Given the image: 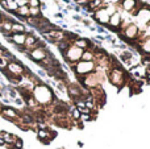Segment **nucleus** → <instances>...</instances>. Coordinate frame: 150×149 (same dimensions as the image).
Returning a JSON list of instances; mask_svg holds the SVG:
<instances>
[{
    "label": "nucleus",
    "mask_w": 150,
    "mask_h": 149,
    "mask_svg": "<svg viewBox=\"0 0 150 149\" xmlns=\"http://www.w3.org/2000/svg\"><path fill=\"white\" fill-rule=\"evenodd\" d=\"M34 99L37 103H46L52 98V91L46 86H37L34 89Z\"/></svg>",
    "instance_id": "nucleus-1"
},
{
    "label": "nucleus",
    "mask_w": 150,
    "mask_h": 149,
    "mask_svg": "<svg viewBox=\"0 0 150 149\" xmlns=\"http://www.w3.org/2000/svg\"><path fill=\"white\" fill-rule=\"evenodd\" d=\"M7 71L9 74H12L13 77H21L24 74V71H25V67L17 61H12V62H8Z\"/></svg>",
    "instance_id": "nucleus-2"
},
{
    "label": "nucleus",
    "mask_w": 150,
    "mask_h": 149,
    "mask_svg": "<svg viewBox=\"0 0 150 149\" xmlns=\"http://www.w3.org/2000/svg\"><path fill=\"white\" fill-rule=\"evenodd\" d=\"M29 57L33 61H36V62H41L47 57V53L45 52L44 48H36V49L29 52Z\"/></svg>",
    "instance_id": "nucleus-3"
},
{
    "label": "nucleus",
    "mask_w": 150,
    "mask_h": 149,
    "mask_svg": "<svg viewBox=\"0 0 150 149\" xmlns=\"http://www.w3.org/2000/svg\"><path fill=\"white\" fill-rule=\"evenodd\" d=\"M82 49H79V48L76 46H71L67 49V52L65 53L66 55V60L67 61H71V62H74V61H78L80 57H82Z\"/></svg>",
    "instance_id": "nucleus-4"
},
{
    "label": "nucleus",
    "mask_w": 150,
    "mask_h": 149,
    "mask_svg": "<svg viewBox=\"0 0 150 149\" xmlns=\"http://www.w3.org/2000/svg\"><path fill=\"white\" fill-rule=\"evenodd\" d=\"M0 114H1L5 119H8V120H11V121H16V119L20 118V116H18V114H17V111H16L15 108H12V107H3V108H0Z\"/></svg>",
    "instance_id": "nucleus-5"
},
{
    "label": "nucleus",
    "mask_w": 150,
    "mask_h": 149,
    "mask_svg": "<svg viewBox=\"0 0 150 149\" xmlns=\"http://www.w3.org/2000/svg\"><path fill=\"white\" fill-rule=\"evenodd\" d=\"M75 71H76L78 74H88L90 71L93 70V63L92 62H84V61H82V62L76 63V66H75Z\"/></svg>",
    "instance_id": "nucleus-6"
},
{
    "label": "nucleus",
    "mask_w": 150,
    "mask_h": 149,
    "mask_svg": "<svg viewBox=\"0 0 150 149\" xmlns=\"http://www.w3.org/2000/svg\"><path fill=\"white\" fill-rule=\"evenodd\" d=\"M25 38H26L25 33H13L11 37H7L8 41L15 42L17 46H23V45L25 44Z\"/></svg>",
    "instance_id": "nucleus-7"
},
{
    "label": "nucleus",
    "mask_w": 150,
    "mask_h": 149,
    "mask_svg": "<svg viewBox=\"0 0 150 149\" xmlns=\"http://www.w3.org/2000/svg\"><path fill=\"white\" fill-rule=\"evenodd\" d=\"M95 18L98 21H100V23H103V24H107L109 21V16H108V13H107V11H105V8H101V9H96V12H95Z\"/></svg>",
    "instance_id": "nucleus-8"
},
{
    "label": "nucleus",
    "mask_w": 150,
    "mask_h": 149,
    "mask_svg": "<svg viewBox=\"0 0 150 149\" xmlns=\"http://www.w3.org/2000/svg\"><path fill=\"white\" fill-rule=\"evenodd\" d=\"M111 82L116 86H120L122 82V71L119 70V69H115L111 74Z\"/></svg>",
    "instance_id": "nucleus-9"
},
{
    "label": "nucleus",
    "mask_w": 150,
    "mask_h": 149,
    "mask_svg": "<svg viewBox=\"0 0 150 149\" xmlns=\"http://www.w3.org/2000/svg\"><path fill=\"white\" fill-rule=\"evenodd\" d=\"M108 23L112 25V28H119V26L121 25V16H120V13L115 12L113 15H111Z\"/></svg>",
    "instance_id": "nucleus-10"
},
{
    "label": "nucleus",
    "mask_w": 150,
    "mask_h": 149,
    "mask_svg": "<svg viewBox=\"0 0 150 149\" xmlns=\"http://www.w3.org/2000/svg\"><path fill=\"white\" fill-rule=\"evenodd\" d=\"M16 13H17V16L20 18H24V20H25L26 17H29V7H28V5L18 7L17 9H16Z\"/></svg>",
    "instance_id": "nucleus-11"
},
{
    "label": "nucleus",
    "mask_w": 150,
    "mask_h": 149,
    "mask_svg": "<svg viewBox=\"0 0 150 149\" xmlns=\"http://www.w3.org/2000/svg\"><path fill=\"white\" fill-rule=\"evenodd\" d=\"M137 33H138V28L136 25H133V24L128 26L127 31H125V36L129 37V38H134L137 36Z\"/></svg>",
    "instance_id": "nucleus-12"
},
{
    "label": "nucleus",
    "mask_w": 150,
    "mask_h": 149,
    "mask_svg": "<svg viewBox=\"0 0 150 149\" xmlns=\"http://www.w3.org/2000/svg\"><path fill=\"white\" fill-rule=\"evenodd\" d=\"M11 32H12V33H25V26L18 23H12Z\"/></svg>",
    "instance_id": "nucleus-13"
},
{
    "label": "nucleus",
    "mask_w": 150,
    "mask_h": 149,
    "mask_svg": "<svg viewBox=\"0 0 150 149\" xmlns=\"http://www.w3.org/2000/svg\"><path fill=\"white\" fill-rule=\"evenodd\" d=\"M29 16H30V17H41V8L29 7Z\"/></svg>",
    "instance_id": "nucleus-14"
},
{
    "label": "nucleus",
    "mask_w": 150,
    "mask_h": 149,
    "mask_svg": "<svg viewBox=\"0 0 150 149\" xmlns=\"http://www.w3.org/2000/svg\"><path fill=\"white\" fill-rule=\"evenodd\" d=\"M136 7V0H124L122 1V8L125 11H132Z\"/></svg>",
    "instance_id": "nucleus-15"
},
{
    "label": "nucleus",
    "mask_w": 150,
    "mask_h": 149,
    "mask_svg": "<svg viewBox=\"0 0 150 149\" xmlns=\"http://www.w3.org/2000/svg\"><path fill=\"white\" fill-rule=\"evenodd\" d=\"M58 44V49L61 50V52L65 54L66 52H67V49L70 48V44H69V41L67 40H63V41H59V42H57Z\"/></svg>",
    "instance_id": "nucleus-16"
},
{
    "label": "nucleus",
    "mask_w": 150,
    "mask_h": 149,
    "mask_svg": "<svg viewBox=\"0 0 150 149\" xmlns=\"http://www.w3.org/2000/svg\"><path fill=\"white\" fill-rule=\"evenodd\" d=\"M88 41L87 40H84V38H78V40H75V46L76 48H79V49H86V48H88Z\"/></svg>",
    "instance_id": "nucleus-17"
},
{
    "label": "nucleus",
    "mask_w": 150,
    "mask_h": 149,
    "mask_svg": "<svg viewBox=\"0 0 150 149\" xmlns=\"http://www.w3.org/2000/svg\"><path fill=\"white\" fill-rule=\"evenodd\" d=\"M92 57H93V54L91 52H83L82 53V60L84 61V62H91V60H92Z\"/></svg>",
    "instance_id": "nucleus-18"
},
{
    "label": "nucleus",
    "mask_w": 150,
    "mask_h": 149,
    "mask_svg": "<svg viewBox=\"0 0 150 149\" xmlns=\"http://www.w3.org/2000/svg\"><path fill=\"white\" fill-rule=\"evenodd\" d=\"M8 1V0H7ZM18 8L17 3H16V0H12V1H8V11H13V12H16V9Z\"/></svg>",
    "instance_id": "nucleus-19"
},
{
    "label": "nucleus",
    "mask_w": 150,
    "mask_h": 149,
    "mask_svg": "<svg viewBox=\"0 0 150 149\" xmlns=\"http://www.w3.org/2000/svg\"><path fill=\"white\" fill-rule=\"evenodd\" d=\"M71 115H73V118L76 119V120L80 119V112L76 110V108H71Z\"/></svg>",
    "instance_id": "nucleus-20"
},
{
    "label": "nucleus",
    "mask_w": 150,
    "mask_h": 149,
    "mask_svg": "<svg viewBox=\"0 0 150 149\" xmlns=\"http://www.w3.org/2000/svg\"><path fill=\"white\" fill-rule=\"evenodd\" d=\"M13 148L15 149H23V141H21L20 139H17L15 141V144H13Z\"/></svg>",
    "instance_id": "nucleus-21"
},
{
    "label": "nucleus",
    "mask_w": 150,
    "mask_h": 149,
    "mask_svg": "<svg viewBox=\"0 0 150 149\" xmlns=\"http://www.w3.org/2000/svg\"><path fill=\"white\" fill-rule=\"evenodd\" d=\"M29 7H40V0H28Z\"/></svg>",
    "instance_id": "nucleus-22"
},
{
    "label": "nucleus",
    "mask_w": 150,
    "mask_h": 149,
    "mask_svg": "<svg viewBox=\"0 0 150 149\" xmlns=\"http://www.w3.org/2000/svg\"><path fill=\"white\" fill-rule=\"evenodd\" d=\"M144 50H145V52H150V38L144 44Z\"/></svg>",
    "instance_id": "nucleus-23"
},
{
    "label": "nucleus",
    "mask_w": 150,
    "mask_h": 149,
    "mask_svg": "<svg viewBox=\"0 0 150 149\" xmlns=\"http://www.w3.org/2000/svg\"><path fill=\"white\" fill-rule=\"evenodd\" d=\"M0 4H1V7H3V8L8 9V1H7V0H0Z\"/></svg>",
    "instance_id": "nucleus-24"
},
{
    "label": "nucleus",
    "mask_w": 150,
    "mask_h": 149,
    "mask_svg": "<svg viewBox=\"0 0 150 149\" xmlns=\"http://www.w3.org/2000/svg\"><path fill=\"white\" fill-rule=\"evenodd\" d=\"M5 145V143H4V140L1 139V137H0V147H4Z\"/></svg>",
    "instance_id": "nucleus-25"
},
{
    "label": "nucleus",
    "mask_w": 150,
    "mask_h": 149,
    "mask_svg": "<svg viewBox=\"0 0 150 149\" xmlns=\"http://www.w3.org/2000/svg\"><path fill=\"white\" fill-rule=\"evenodd\" d=\"M3 20H4V16H3V13H0V23H3Z\"/></svg>",
    "instance_id": "nucleus-26"
},
{
    "label": "nucleus",
    "mask_w": 150,
    "mask_h": 149,
    "mask_svg": "<svg viewBox=\"0 0 150 149\" xmlns=\"http://www.w3.org/2000/svg\"><path fill=\"white\" fill-rule=\"evenodd\" d=\"M148 83H149V84H150V79H148Z\"/></svg>",
    "instance_id": "nucleus-27"
}]
</instances>
